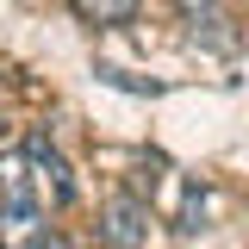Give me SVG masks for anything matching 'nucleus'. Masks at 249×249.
<instances>
[{"instance_id": "obj_3", "label": "nucleus", "mask_w": 249, "mask_h": 249, "mask_svg": "<svg viewBox=\"0 0 249 249\" xmlns=\"http://www.w3.org/2000/svg\"><path fill=\"white\" fill-rule=\"evenodd\" d=\"M50 237V212L37 199H13L0 206V249H37Z\"/></svg>"}, {"instance_id": "obj_1", "label": "nucleus", "mask_w": 249, "mask_h": 249, "mask_svg": "<svg viewBox=\"0 0 249 249\" xmlns=\"http://www.w3.org/2000/svg\"><path fill=\"white\" fill-rule=\"evenodd\" d=\"M25 175H31V187H37V193H31L37 206H44V199H50V206H69V199L81 193V187H75V168L62 162V150L50 137H31L25 143Z\"/></svg>"}, {"instance_id": "obj_2", "label": "nucleus", "mask_w": 249, "mask_h": 249, "mask_svg": "<svg viewBox=\"0 0 249 249\" xmlns=\"http://www.w3.org/2000/svg\"><path fill=\"white\" fill-rule=\"evenodd\" d=\"M143 237H150V199L112 193L100 206V243L106 249H143Z\"/></svg>"}, {"instance_id": "obj_4", "label": "nucleus", "mask_w": 249, "mask_h": 249, "mask_svg": "<svg viewBox=\"0 0 249 249\" xmlns=\"http://www.w3.org/2000/svg\"><path fill=\"white\" fill-rule=\"evenodd\" d=\"M212 212H218V187H206V181H181L175 224H181V231H206V224H212Z\"/></svg>"}, {"instance_id": "obj_5", "label": "nucleus", "mask_w": 249, "mask_h": 249, "mask_svg": "<svg viewBox=\"0 0 249 249\" xmlns=\"http://www.w3.org/2000/svg\"><path fill=\"white\" fill-rule=\"evenodd\" d=\"M181 19L193 25V44H199V37H206L212 50H231V44H237V31H231V13H224V6H181Z\"/></svg>"}, {"instance_id": "obj_6", "label": "nucleus", "mask_w": 249, "mask_h": 249, "mask_svg": "<svg viewBox=\"0 0 249 249\" xmlns=\"http://www.w3.org/2000/svg\"><path fill=\"white\" fill-rule=\"evenodd\" d=\"M75 19H88V25H131L137 19V6L131 0H75Z\"/></svg>"}, {"instance_id": "obj_7", "label": "nucleus", "mask_w": 249, "mask_h": 249, "mask_svg": "<svg viewBox=\"0 0 249 249\" xmlns=\"http://www.w3.org/2000/svg\"><path fill=\"white\" fill-rule=\"evenodd\" d=\"M13 199H31L25 156H0V206H13Z\"/></svg>"}, {"instance_id": "obj_8", "label": "nucleus", "mask_w": 249, "mask_h": 249, "mask_svg": "<svg viewBox=\"0 0 249 249\" xmlns=\"http://www.w3.org/2000/svg\"><path fill=\"white\" fill-rule=\"evenodd\" d=\"M37 249H75V243H69V237H56V231H50V237H44V243H37Z\"/></svg>"}]
</instances>
